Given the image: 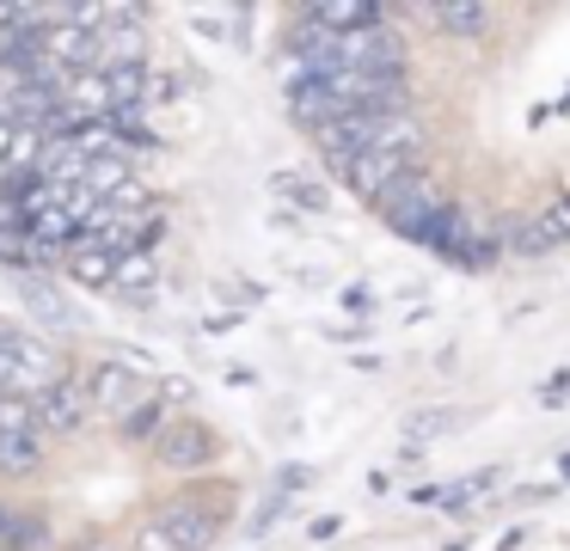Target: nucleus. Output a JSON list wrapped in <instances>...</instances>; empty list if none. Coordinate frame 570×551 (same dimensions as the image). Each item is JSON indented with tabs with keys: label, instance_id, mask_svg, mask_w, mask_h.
<instances>
[{
	"label": "nucleus",
	"instance_id": "obj_1",
	"mask_svg": "<svg viewBox=\"0 0 570 551\" xmlns=\"http://www.w3.org/2000/svg\"><path fill=\"white\" fill-rule=\"evenodd\" d=\"M356 110H374V117L411 110L405 73H301V68H288V117L307 135L337 117H356Z\"/></svg>",
	"mask_w": 570,
	"mask_h": 551
},
{
	"label": "nucleus",
	"instance_id": "obj_2",
	"mask_svg": "<svg viewBox=\"0 0 570 551\" xmlns=\"http://www.w3.org/2000/svg\"><path fill=\"white\" fill-rule=\"evenodd\" d=\"M288 68L301 73H405V43L386 24L374 31H320L301 19L288 31Z\"/></svg>",
	"mask_w": 570,
	"mask_h": 551
},
{
	"label": "nucleus",
	"instance_id": "obj_3",
	"mask_svg": "<svg viewBox=\"0 0 570 551\" xmlns=\"http://www.w3.org/2000/svg\"><path fill=\"white\" fill-rule=\"evenodd\" d=\"M56 374H68L56 362V350L38 337V331L13 325V318H0V392H19V399H38Z\"/></svg>",
	"mask_w": 570,
	"mask_h": 551
},
{
	"label": "nucleus",
	"instance_id": "obj_4",
	"mask_svg": "<svg viewBox=\"0 0 570 551\" xmlns=\"http://www.w3.org/2000/svg\"><path fill=\"white\" fill-rule=\"evenodd\" d=\"M381 215L393 220L405 239L435 245V239H442V227L454 220V203H448V190L435 178H411V184H399V190L381 203Z\"/></svg>",
	"mask_w": 570,
	"mask_h": 551
},
{
	"label": "nucleus",
	"instance_id": "obj_5",
	"mask_svg": "<svg viewBox=\"0 0 570 551\" xmlns=\"http://www.w3.org/2000/svg\"><path fill=\"white\" fill-rule=\"evenodd\" d=\"M417 159H423V135H411V141H386V147H374V154H362L344 178H350V190H356L368 208H381L399 184L417 178Z\"/></svg>",
	"mask_w": 570,
	"mask_h": 551
},
{
	"label": "nucleus",
	"instance_id": "obj_6",
	"mask_svg": "<svg viewBox=\"0 0 570 551\" xmlns=\"http://www.w3.org/2000/svg\"><path fill=\"white\" fill-rule=\"evenodd\" d=\"M148 392H154V386H148V380H141L129 362H92V367H87V399H92V411L111 416V423H124V416L136 411Z\"/></svg>",
	"mask_w": 570,
	"mask_h": 551
},
{
	"label": "nucleus",
	"instance_id": "obj_7",
	"mask_svg": "<svg viewBox=\"0 0 570 551\" xmlns=\"http://www.w3.org/2000/svg\"><path fill=\"white\" fill-rule=\"evenodd\" d=\"M215 453H222L215 429L209 423H190V416H173V429L154 441V460H160L166 472H203V465H215Z\"/></svg>",
	"mask_w": 570,
	"mask_h": 551
},
{
	"label": "nucleus",
	"instance_id": "obj_8",
	"mask_svg": "<svg viewBox=\"0 0 570 551\" xmlns=\"http://www.w3.org/2000/svg\"><path fill=\"white\" fill-rule=\"evenodd\" d=\"M154 527H160L178 551H209L215 539H222V509H209V502H197V496H178L154 514Z\"/></svg>",
	"mask_w": 570,
	"mask_h": 551
},
{
	"label": "nucleus",
	"instance_id": "obj_9",
	"mask_svg": "<svg viewBox=\"0 0 570 551\" xmlns=\"http://www.w3.org/2000/svg\"><path fill=\"white\" fill-rule=\"evenodd\" d=\"M38 423L50 429V435H75L80 423L92 416V399H87V380H75V374H56L50 386L38 392Z\"/></svg>",
	"mask_w": 570,
	"mask_h": 551
},
{
	"label": "nucleus",
	"instance_id": "obj_10",
	"mask_svg": "<svg viewBox=\"0 0 570 551\" xmlns=\"http://www.w3.org/2000/svg\"><path fill=\"white\" fill-rule=\"evenodd\" d=\"M564 239H570V190H564V196H552V203H546L540 215L528 220V227H515L509 252H521V257H546V252H558Z\"/></svg>",
	"mask_w": 570,
	"mask_h": 551
},
{
	"label": "nucleus",
	"instance_id": "obj_11",
	"mask_svg": "<svg viewBox=\"0 0 570 551\" xmlns=\"http://www.w3.org/2000/svg\"><path fill=\"white\" fill-rule=\"evenodd\" d=\"M301 19L320 24V31H374V24H386V7H374V0H313V7H301Z\"/></svg>",
	"mask_w": 570,
	"mask_h": 551
},
{
	"label": "nucleus",
	"instance_id": "obj_12",
	"mask_svg": "<svg viewBox=\"0 0 570 551\" xmlns=\"http://www.w3.org/2000/svg\"><path fill=\"white\" fill-rule=\"evenodd\" d=\"M0 551H50V527L26 502H0Z\"/></svg>",
	"mask_w": 570,
	"mask_h": 551
},
{
	"label": "nucleus",
	"instance_id": "obj_13",
	"mask_svg": "<svg viewBox=\"0 0 570 551\" xmlns=\"http://www.w3.org/2000/svg\"><path fill=\"white\" fill-rule=\"evenodd\" d=\"M166 429H173V404H166V399H160V386H154L148 399H141L136 411L124 416V423H117V435L136 441V447H154V441H160Z\"/></svg>",
	"mask_w": 570,
	"mask_h": 551
},
{
	"label": "nucleus",
	"instance_id": "obj_14",
	"mask_svg": "<svg viewBox=\"0 0 570 551\" xmlns=\"http://www.w3.org/2000/svg\"><path fill=\"white\" fill-rule=\"evenodd\" d=\"M271 190H276V203L301 208V215H325V208H332V190H325L320 178H307V171H276Z\"/></svg>",
	"mask_w": 570,
	"mask_h": 551
},
{
	"label": "nucleus",
	"instance_id": "obj_15",
	"mask_svg": "<svg viewBox=\"0 0 570 551\" xmlns=\"http://www.w3.org/2000/svg\"><path fill=\"white\" fill-rule=\"evenodd\" d=\"M62 264H68V276H75L80 288H117V264H124V257H111V252H99V245L80 239Z\"/></svg>",
	"mask_w": 570,
	"mask_h": 551
},
{
	"label": "nucleus",
	"instance_id": "obj_16",
	"mask_svg": "<svg viewBox=\"0 0 570 551\" xmlns=\"http://www.w3.org/2000/svg\"><path fill=\"white\" fill-rule=\"evenodd\" d=\"M0 435H43L38 404L19 399V392H0Z\"/></svg>",
	"mask_w": 570,
	"mask_h": 551
},
{
	"label": "nucleus",
	"instance_id": "obj_17",
	"mask_svg": "<svg viewBox=\"0 0 570 551\" xmlns=\"http://www.w3.org/2000/svg\"><path fill=\"white\" fill-rule=\"evenodd\" d=\"M430 19L448 24V31H460V37H479L491 12H484V7H466V0H442V7H430Z\"/></svg>",
	"mask_w": 570,
	"mask_h": 551
},
{
	"label": "nucleus",
	"instance_id": "obj_18",
	"mask_svg": "<svg viewBox=\"0 0 570 551\" xmlns=\"http://www.w3.org/2000/svg\"><path fill=\"white\" fill-rule=\"evenodd\" d=\"M43 441L38 435H0V472H38Z\"/></svg>",
	"mask_w": 570,
	"mask_h": 551
},
{
	"label": "nucleus",
	"instance_id": "obj_19",
	"mask_svg": "<svg viewBox=\"0 0 570 551\" xmlns=\"http://www.w3.org/2000/svg\"><path fill=\"white\" fill-rule=\"evenodd\" d=\"M19 301H26L38 318H50V325H68V306H62V294H56V288H43L38 276H26V282H19Z\"/></svg>",
	"mask_w": 570,
	"mask_h": 551
},
{
	"label": "nucleus",
	"instance_id": "obj_20",
	"mask_svg": "<svg viewBox=\"0 0 570 551\" xmlns=\"http://www.w3.org/2000/svg\"><path fill=\"white\" fill-rule=\"evenodd\" d=\"M154 288V252H136L117 264V294H148Z\"/></svg>",
	"mask_w": 570,
	"mask_h": 551
},
{
	"label": "nucleus",
	"instance_id": "obj_21",
	"mask_svg": "<svg viewBox=\"0 0 570 551\" xmlns=\"http://www.w3.org/2000/svg\"><path fill=\"white\" fill-rule=\"evenodd\" d=\"M454 423H460V411H454V404H430V411H417V416H411V435L442 441V429H454Z\"/></svg>",
	"mask_w": 570,
	"mask_h": 551
},
{
	"label": "nucleus",
	"instance_id": "obj_22",
	"mask_svg": "<svg viewBox=\"0 0 570 551\" xmlns=\"http://www.w3.org/2000/svg\"><path fill=\"white\" fill-rule=\"evenodd\" d=\"M307 484H313V472H307V465H288V472L276 478V490H271V496H276V502H283V509H288V496H301V490H307Z\"/></svg>",
	"mask_w": 570,
	"mask_h": 551
},
{
	"label": "nucleus",
	"instance_id": "obj_23",
	"mask_svg": "<svg viewBox=\"0 0 570 551\" xmlns=\"http://www.w3.org/2000/svg\"><path fill=\"white\" fill-rule=\"evenodd\" d=\"M129 551H178V545H173V539H166L154 521H141L136 533H129Z\"/></svg>",
	"mask_w": 570,
	"mask_h": 551
},
{
	"label": "nucleus",
	"instance_id": "obj_24",
	"mask_svg": "<svg viewBox=\"0 0 570 551\" xmlns=\"http://www.w3.org/2000/svg\"><path fill=\"white\" fill-rule=\"evenodd\" d=\"M75 551H129V545H124L117 533H92V539H80Z\"/></svg>",
	"mask_w": 570,
	"mask_h": 551
},
{
	"label": "nucleus",
	"instance_id": "obj_25",
	"mask_svg": "<svg viewBox=\"0 0 570 551\" xmlns=\"http://www.w3.org/2000/svg\"><path fill=\"white\" fill-rule=\"evenodd\" d=\"M558 399H570V374H552V380H546V404H558Z\"/></svg>",
	"mask_w": 570,
	"mask_h": 551
}]
</instances>
